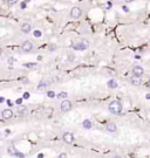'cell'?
I'll return each instance as SVG.
<instances>
[{"label": "cell", "instance_id": "836d02e7", "mask_svg": "<svg viewBox=\"0 0 150 158\" xmlns=\"http://www.w3.org/2000/svg\"><path fill=\"white\" fill-rule=\"evenodd\" d=\"M113 158H122V157H121V156H114Z\"/></svg>", "mask_w": 150, "mask_h": 158}, {"label": "cell", "instance_id": "4316f807", "mask_svg": "<svg viewBox=\"0 0 150 158\" xmlns=\"http://www.w3.org/2000/svg\"><path fill=\"white\" fill-rule=\"evenodd\" d=\"M16 157H19V158H23V155H22V153H20V152H18V153H16Z\"/></svg>", "mask_w": 150, "mask_h": 158}, {"label": "cell", "instance_id": "8d00e7d4", "mask_svg": "<svg viewBox=\"0 0 150 158\" xmlns=\"http://www.w3.org/2000/svg\"><path fill=\"white\" fill-rule=\"evenodd\" d=\"M149 43H150V41H149Z\"/></svg>", "mask_w": 150, "mask_h": 158}, {"label": "cell", "instance_id": "277c9868", "mask_svg": "<svg viewBox=\"0 0 150 158\" xmlns=\"http://www.w3.org/2000/svg\"><path fill=\"white\" fill-rule=\"evenodd\" d=\"M21 49L25 53H30L33 50V43L30 42V41H25V42L21 45Z\"/></svg>", "mask_w": 150, "mask_h": 158}, {"label": "cell", "instance_id": "7402d4cb", "mask_svg": "<svg viewBox=\"0 0 150 158\" xmlns=\"http://www.w3.org/2000/svg\"><path fill=\"white\" fill-rule=\"evenodd\" d=\"M56 49V45H54V43H52V45H49V50L51 52H53V50Z\"/></svg>", "mask_w": 150, "mask_h": 158}, {"label": "cell", "instance_id": "d590c367", "mask_svg": "<svg viewBox=\"0 0 150 158\" xmlns=\"http://www.w3.org/2000/svg\"><path fill=\"white\" fill-rule=\"evenodd\" d=\"M149 87H150V80H149Z\"/></svg>", "mask_w": 150, "mask_h": 158}, {"label": "cell", "instance_id": "603a6c76", "mask_svg": "<svg viewBox=\"0 0 150 158\" xmlns=\"http://www.w3.org/2000/svg\"><path fill=\"white\" fill-rule=\"evenodd\" d=\"M29 93L28 91H26V93H23V96H22V98H25V100H27V98H29Z\"/></svg>", "mask_w": 150, "mask_h": 158}, {"label": "cell", "instance_id": "ffe728a7", "mask_svg": "<svg viewBox=\"0 0 150 158\" xmlns=\"http://www.w3.org/2000/svg\"><path fill=\"white\" fill-rule=\"evenodd\" d=\"M33 34H34V36H35V38H40V36H41V32H40V31H38V29H36V31H34V32H33Z\"/></svg>", "mask_w": 150, "mask_h": 158}, {"label": "cell", "instance_id": "7a4b0ae2", "mask_svg": "<svg viewBox=\"0 0 150 158\" xmlns=\"http://www.w3.org/2000/svg\"><path fill=\"white\" fill-rule=\"evenodd\" d=\"M88 47H89L88 40H82V41H80L79 43H75V45L73 46V48H74L75 50H84Z\"/></svg>", "mask_w": 150, "mask_h": 158}, {"label": "cell", "instance_id": "3957f363", "mask_svg": "<svg viewBox=\"0 0 150 158\" xmlns=\"http://www.w3.org/2000/svg\"><path fill=\"white\" fill-rule=\"evenodd\" d=\"M61 111L62 113H68L69 110H72V102L68 101V100H63L62 102H61Z\"/></svg>", "mask_w": 150, "mask_h": 158}, {"label": "cell", "instance_id": "9c48e42d", "mask_svg": "<svg viewBox=\"0 0 150 158\" xmlns=\"http://www.w3.org/2000/svg\"><path fill=\"white\" fill-rule=\"evenodd\" d=\"M143 73H144V69L142 68L141 66H135L133 68V74L136 76H142Z\"/></svg>", "mask_w": 150, "mask_h": 158}, {"label": "cell", "instance_id": "5b68a950", "mask_svg": "<svg viewBox=\"0 0 150 158\" xmlns=\"http://www.w3.org/2000/svg\"><path fill=\"white\" fill-rule=\"evenodd\" d=\"M62 139L65 143L67 144H72L73 142H74V135L72 134V132H65L62 136Z\"/></svg>", "mask_w": 150, "mask_h": 158}, {"label": "cell", "instance_id": "83f0119b", "mask_svg": "<svg viewBox=\"0 0 150 158\" xmlns=\"http://www.w3.org/2000/svg\"><path fill=\"white\" fill-rule=\"evenodd\" d=\"M7 104H8V107H12V106H13V103H12V101H9V100H8V101H7Z\"/></svg>", "mask_w": 150, "mask_h": 158}, {"label": "cell", "instance_id": "44dd1931", "mask_svg": "<svg viewBox=\"0 0 150 158\" xmlns=\"http://www.w3.org/2000/svg\"><path fill=\"white\" fill-rule=\"evenodd\" d=\"M47 96H48V97H51V98H53V97H55V93H54V91H52V90H51V91H48V93H47Z\"/></svg>", "mask_w": 150, "mask_h": 158}, {"label": "cell", "instance_id": "e0dca14e", "mask_svg": "<svg viewBox=\"0 0 150 158\" xmlns=\"http://www.w3.org/2000/svg\"><path fill=\"white\" fill-rule=\"evenodd\" d=\"M26 111H27V109H26V107L18 106V113H19V114H21V115H23V114H26Z\"/></svg>", "mask_w": 150, "mask_h": 158}, {"label": "cell", "instance_id": "484cf974", "mask_svg": "<svg viewBox=\"0 0 150 158\" xmlns=\"http://www.w3.org/2000/svg\"><path fill=\"white\" fill-rule=\"evenodd\" d=\"M20 7L22 8V10H25V8H26V3H21L20 4Z\"/></svg>", "mask_w": 150, "mask_h": 158}, {"label": "cell", "instance_id": "9a60e30c", "mask_svg": "<svg viewBox=\"0 0 150 158\" xmlns=\"http://www.w3.org/2000/svg\"><path fill=\"white\" fill-rule=\"evenodd\" d=\"M82 127H83L84 129H90V128H91V122L89 120H84L83 122H82Z\"/></svg>", "mask_w": 150, "mask_h": 158}, {"label": "cell", "instance_id": "2e32d148", "mask_svg": "<svg viewBox=\"0 0 150 158\" xmlns=\"http://www.w3.org/2000/svg\"><path fill=\"white\" fill-rule=\"evenodd\" d=\"M7 152H8V155H11V156H16V150L14 149V146H8V149H7Z\"/></svg>", "mask_w": 150, "mask_h": 158}, {"label": "cell", "instance_id": "cb8c5ba5", "mask_svg": "<svg viewBox=\"0 0 150 158\" xmlns=\"http://www.w3.org/2000/svg\"><path fill=\"white\" fill-rule=\"evenodd\" d=\"M22 100H23V98H18V100L15 101V103L18 104V106H21V103H22Z\"/></svg>", "mask_w": 150, "mask_h": 158}, {"label": "cell", "instance_id": "d6986e66", "mask_svg": "<svg viewBox=\"0 0 150 158\" xmlns=\"http://www.w3.org/2000/svg\"><path fill=\"white\" fill-rule=\"evenodd\" d=\"M16 3H18V0H7V4H8V6H13V5H15Z\"/></svg>", "mask_w": 150, "mask_h": 158}, {"label": "cell", "instance_id": "7c38bea8", "mask_svg": "<svg viewBox=\"0 0 150 158\" xmlns=\"http://www.w3.org/2000/svg\"><path fill=\"white\" fill-rule=\"evenodd\" d=\"M21 31H22L23 33H29V32L32 31V26H30L29 24H23L22 26H21Z\"/></svg>", "mask_w": 150, "mask_h": 158}, {"label": "cell", "instance_id": "e575fe53", "mask_svg": "<svg viewBox=\"0 0 150 158\" xmlns=\"http://www.w3.org/2000/svg\"><path fill=\"white\" fill-rule=\"evenodd\" d=\"M27 1H29V0H25V3H27Z\"/></svg>", "mask_w": 150, "mask_h": 158}, {"label": "cell", "instance_id": "6da1fadb", "mask_svg": "<svg viewBox=\"0 0 150 158\" xmlns=\"http://www.w3.org/2000/svg\"><path fill=\"white\" fill-rule=\"evenodd\" d=\"M108 109H109V111L113 114V115H120L122 111V103L120 101H111L109 103V106H108Z\"/></svg>", "mask_w": 150, "mask_h": 158}, {"label": "cell", "instance_id": "8fae6325", "mask_svg": "<svg viewBox=\"0 0 150 158\" xmlns=\"http://www.w3.org/2000/svg\"><path fill=\"white\" fill-rule=\"evenodd\" d=\"M47 85H49V81L43 80V81H41V82L38 84L36 89L38 90H43V89H46V88H47Z\"/></svg>", "mask_w": 150, "mask_h": 158}, {"label": "cell", "instance_id": "d6a6232c", "mask_svg": "<svg viewBox=\"0 0 150 158\" xmlns=\"http://www.w3.org/2000/svg\"><path fill=\"white\" fill-rule=\"evenodd\" d=\"M134 0H126V3H133Z\"/></svg>", "mask_w": 150, "mask_h": 158}, {"label": "cell", "instance_id": "ac0fdd59", "mask_svg": "<svg viewBox=\"0 0 150 158\" xmlns=\"http://www.w3.org/2000/svg\"><path fill=\"white\" fill-rule=\"evenodd\" d=\"M67 96H68V94L66 91H61V93H59L56 97H58V98H65L66 100V98H67Z\"/></svg>", "mask_w": 150, "mask_h": 158}, {"label": "cell", "instance_id": "ba28073f", "mask_svg": "<svg viewBox=\"0 0 150 158\" xmlns=\"http://www.w3.org/2000/svg\"><path fill=\"white\" fill-rule=\"evenodd\" d=\"M105 130H107L108 132H110V134H113V132H116L117 131V127H116V124H115V123L110 122V123H108V124L105 125Z\"/></svg>", "mask_w": 150, "mask_h": 158}, {"label": "cell", "instance_id": "8992f818", "mask_svg": "<svg viewBox=\"0 0 150 158\" xmlns=\"http://www.w3.org/2000/svg\"><path fill=\"white\" fill-rule=\"evenodd\" d=\"M81 14H82V11H81V8H79V7H73L72 10H70V17H72L73 19L80 18Z\"/></svg>", "mask_w": 150, "mask_h": 158}, {"label": "cell", "instance_id": "4fadbf2b", "mask_svg": "<svg viewBox=\"0 0 150 158\" xmlns=\"http://www.w3.org/2000/svg\"><path fill=\"white\" fill-rule=\"evenodd\" d=\"M23 66L28 69H38L39 68V64L38 63H34V62H28V63H25Z\"/></svg>", "mask_w": 150, "mask_h": 158}, {"label": "cell", "instance_id": "1f68e13d", "mask_svg": "<svg viewBox=\"0 0 150 158\" xmlns=\"http://www.w3.org/2000/svg\"><path fill=\"white\" fill-rule=\"evenodd\" d=\"M5 101V98H4V97H0V102H1V103H2V102H4Z\"/></svg>", "mask_w": 150, "mask_h": 158}, {"label": "cell", "instance_id": "5bb4252c", "mask_svg": "<svg viewBox=\"0 0 150 158\" xmlns=\"http://www.w3.org/2000/svg\"><path fill=\"white\" fill-rule=\"evenodd\" d=\"M108 87H109L110 89H115V88L118 87V83H117L115 80H109L108 81Z\"/></svg>", "mask_w": 150, "mask_h": 158}, {"label": "cell", "instance_id": "52a82bcc", "mask_svg": "<svg viewBox=\"0 0 150 158\" xmlns=\"http://www.w3.org/2000/svg\"><path fill=\"white\" fill-rule=\"evenodd\" d=\"M1 116L4 120H9V118H12V116H13V111H12L11 109H4L1 113Z\"/></svg>", "mask_w": 150, "mask_h": 158}, {"label": "cell", "instance_id": "f1b7e54d", "mask_svg": "<svg viewBox=\"0 0 150 158\" xmlns=\"http://www.w3.org/2000/svg\"><path fill=\"white\" fill-rule=\"evenodd\" d=\"M122 8H123V11H124V12H128V7H127V6H123V7H122Z\"/></svg>", "mask_w": 150, "mask_h": 158}, {"label": "cell", "instance_id": "30bf717a", "mask_svg": "<svg viewBox=\"0 0 150 158\" xmlns=\"http://www.w3.org/2000/svg\"><path fill=\"white\" fill-rule=\"evenodd\" d=\"M130 82H131V84H134V85H140L141 83H142V78H141V76L133 75L130 78Z\"/></svg>", "mask_w": 150, "mask_h": 158}, {"label": "cell", "instance_id": "f546056e", "mask_svg": "<svg viewBox=\"0 0 150 158\" xmlns=\"http://www.w3.org/2000/svg\"><path fill=\"white\" fill-rule=\"evenodd\" d=\"M38 158H43V155H42V153H40V155L38 156Z\"/></svg>", "mask_w": 150, "mask_h": 158}, {"label": "cell", "instance_id": "d4e9b609", "mask_svg": "<svg viewBox=\"0 0 150 158\" xmlns=\"http://www.w3.org/2000/svg\"><path fill=\"white\" fill-rule=\"evenodd\" d=\"M58 158H67V155L66 153H61V155H59Z\"/></svg>", "mask_w": 150, "mask_h": 158}, {"label": "cell", "instance_id": "4dcf8cb0", "mask_svg": "<svg viewBox=\"0 0 150 158\" xmlns=\"http://www.w3.org/2000/svg\"><path fill=\"white\" fill-rule=\"evenodd\" d=\"M145 98H147V100H150V94H148L147 96H145Z\"/></svg>", "mask_w": 150, "mask_h": 158}]
</instances>
